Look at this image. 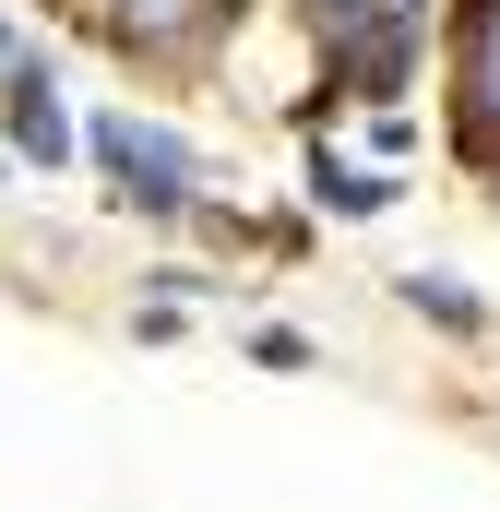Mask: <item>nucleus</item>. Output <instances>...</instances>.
<instances>
[{"label":"nucleus","mask_w":500,"mask_h":512,"mask_svg":"<svg viewBox=\"0 0 500 512\" xmlns=\"http://www.w3.org/2000/svg\"><path fill=\"white\" fill-rule=\"evenodd\" d=\"M84 155L108 167V191H120L131 215H155V227H179V215H203V143L167 120H143V108H96L84 120Z\"/></svg>","instance_id":"1"},{"label":"nucleus","mask_w":500,"mask_h":512,"mask_svg":"<svg viewBox=\"0 0 500 512\" xmlns=\"http://www.w3.org/2000/svg\"><path fill=\"white\" fill-rule=\"evenodd\" d=\"M322 36H334V84L393 108L405 72H417V12H370V0H322Z\"/></svg>","instance_id":"2"},{"label":"nucleus","mask_w":500,"mask_h":512,"mask_svg":"<svg viewBox=\"0 0 500 512\" xmlns=\"http://www.w3.org/2000/svg\"><path fill=\"white\" fill-rule=\"evenodd\" d=\"M0 131H12V167H36V179H60V167L84 155V120L60 108V72H48L36 48L0 72Z\"/></svg>","instance_id":"3"},{"label":"nucleus","mask_w":500,"mask_h":512,"mask_svg":"<svg viewBox=\"0 0 500 512\" xmlns=\"http://www.w3.org/2000/svg\"><path fill=\"white\" fill-rule=\"evenodd\" d=\"M310 203H322V215H346V227H370V215L405 203V179H393V167H358L346 143H310Z\"/></svg>","instance_id":"4"},{"label":"nucleus","mask_w":500,"mask_h":512,"mask_svg":"<svg viewBox=\"0 0 500 512\" xmlns=\"http://www.w3.org/2000/svg\"><path fill=\"white\" fill-rule=\"evenodd\" d=\"M393 298H405L417 322H441V334H477V322H489V298L453 286V274H393Z\"/></svg>","instance_id":"5"},{"label":"nucleus","mask_w":500,"mask_h":512,"mask_svg":"<svg viewBox=\"0 0 500 512\" xmlns=\"http://www.w3.org/2000/svg\"><path fill=\"white\" fill-rule=\"evenodd\" d=\"M250 358H262V370H310V334H286V322H262V334H250Z\"/></svg>","instance_id":"6"},{"label":"nucleus","mask_w":500,"mask_h":512,"mask_svg":"<svg viewBox=\"0 0 500 512\" xmlns=\"http://www.w3.org/2000/svg\"><path fill=\"white\" fill-rule=\"evenodd\" d=\"M12 60H24V36H12V12H0V72H12Z\"/></svg>","instance_id":"7"}]
</instances>
